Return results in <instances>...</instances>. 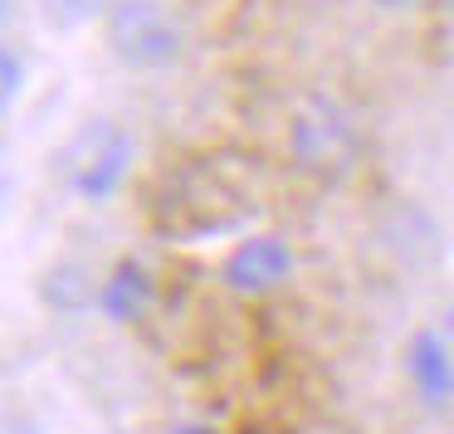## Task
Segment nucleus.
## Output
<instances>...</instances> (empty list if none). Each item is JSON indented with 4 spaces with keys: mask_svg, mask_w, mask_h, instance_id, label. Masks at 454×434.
Instances as JSON below:
<instances>
[{
    "mask_svg": "<svg viewBox=\"0 0 454 434\" xmlns=\"http://www.w3.org/2000/svg\"><path fill=\"white\" fill-rule=\"evenodd\" d=\"M0 15H5V0H0Z\"/></svg>",
    "mask_w": 454,
    "mask_h": 434,
    "instance_id": "obj_12",
    "label": "nucleus"
},
{
    "mask_svg": "<svg viewBox=\"0 0 454 434\" xmlns=\"http://www.w3.org/2000/svg\"><path fill=\"white\" fill-rule=\"evenodd\" d=\"M0 434H35V424L20 415H0Z\"/></svg>",
    "mask_w": 454,
    "mask_h": 434,
    "instance_id": "obj_9",
    "label": "nucleus"
},
{
    "mask_svg": "<svg viewBox=\"0 0 454 434\" xmlns=\"http://www.w3.org/2000/svg\"><path fill=\"white\" fill-rule=\"evenodd\" d=\"M288 274H294V249H288L284 235L239 239L235 254L225 259V288H235V293H245V298L274 293Z\"/></svg>",
    "mask_w": 454,
    "mask_h": 434,
    "instance_id": "obj_4",
    "label": "nucleus"
},
{
    "mask_svg": "<svg viewBox=\"0 0 454 434\" xmlns=\"http://www.w3.org/2000/svg\"><path fill=\"white\" fill-rule=\"evenodd\" d=\"M108 50L128 69H167L181 59L186 35L161 0H113L108 5Z\"/></svg>",
    "mask_w": 454,
    "mask_h": 434,
    "instance_id": "obj_3",
    "label": "nucleus"
},
{
    "mask_svg": "<svg viewBox=\"0 0 454 434\" xmlns=\"http://www.w3.org/2000/svg\"><path fill=\"white\" fill-rule=\"evenodd\" d=\"M44 5V20L59 25V30H74V25L93 20L98 11H108V0H40Z\"/></svg>",
    "mask_w": 454,
    "mask_h": 434,
    "instance_id": "obj_7",
    "label": "nucleus"
},
{
    "mask_svg": "<svg viewBox=\"0 0 454 434\" xmlns=\"http://www.w3.org/2000/svg\"><path fill=\"white\" fill-rule=\"evenodd\" d=\"M132 157H137L132 132L113 118H93L59 147V181L79 200H108L128 181Z\"/></svg>",
    "mask_w": 454,
    "mask_h": 434,
    "instance_id": "obj_1",
    "label": "nucleus"
},
{
    "mask_svg": "<svg viewBox=\"0 0 454 434\" xmlns=\"http://www.w3.org/2000/svg\"><path fill=\"white\" fill-rule=\"evenodd\" d=\"M98 303H103V313H108L113 322H137V317L152 307V274L142 264H132V259H122V264L108 274V283H103Z\"/></svg>",
    "mask_w": 454,
    "mask_h": 434,
    "instance_id": "obj_6",
    "label": "nucleus"
},
{
    "mask_svg": "<svg viewBox=\"0 0 454 434\" xmlns=\"http://www.w3.org/2000/svg\"><path fill=\"white\" fill-rule=\"evenodd\" d=\"M376 5H386V11H401V5H411V0H376Z\"/></svg>",
    "mask_w": 454,
    "mask_h": 434,
    "instance_id": "obj_10",
    "label": "nucleus"
},
{
    "mask_svg": "<svg viewBox=\"0 0 454 434\" xmlns=\"http://www.w3.org/2000/svg\"><path fill=\"white\" fill-rule=\"evenodd\" d=\"M181 434H210V430H181Z\"/></svg>",
    "mask_w": 454,
    "mask_h": 434,
    "instance_id": "obj_11",
    "label": "nucleus"
},
{
    "mask_svg": "<svg viewBox=\"0 0 454 434\" xmlns=\"http://www.w3.org/2000/svg\"><path fill=\"white\" fill-rule=\"evenodd\" d=\"M20 83H25V69H20V59H15L11 50H0V112L15 103V93H20Z\"/></svg>",
    "mask_w": 454,
    "mask_h": 434,
    "instance_id": "obj_8",
    "label": "nucleus"
},
{
    "mask_svg": "<svg viewBox=\"0 0 454 434\" xmlns=\"http://www.w3.org/2000/svg\"><path fill=\"white\" fill-rule=\"evenodd\" d=\"M288 147H294L298 167L313 171V176H323V181L347 176V171L356 167V157H362V137H356L352 118L327 98H303L294 108Z\"/></svg>",
    "mask_w": 454,
    "mask_h": 434,
    "instance_id": "obj_2",
    "label": "nucleus"
},
{
    "mask_svg": "<svg viewBox=\"0 0 454 434\" xmlns=\"http://www.w3.org/2000/svg\"><path fill=\"white\" fill-rule=\"evenodd\" d=\"M411 381H415V395L434 410H444L454 400V352L444 337L420 332L411 342Z\"/></svg>",
    "mask_w": 454,
    "mask_h": 434,
    "instance_id": "obj_5",
    "label": "nucleus"
}]
</instances>
